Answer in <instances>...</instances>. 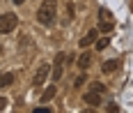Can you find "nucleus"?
Here are the masks:
<instances>
[{
  "label": "nucleus",
  "mask_w": 133,
  "mask_h": 113,
  "mask_svg": "<svg viewBox=\"0 0 133 113\" xmlns=\"http://www.w3.org/2000/svg\"><path fill=\"white\" fill-rule=\"evenodd\" d=\"M55 14H57V2L55 0H44L37 9V21L44 23V26H51L55 21Z\"/></svg>",
  "instance_id": "nucleus-1"
},
{
  "label": "nucleus",
  "mask_w": 133,
  "mask_h": 113,
  "mask_svg": "<svg viewBox=\"0 0 133 113\" xmlns=\"http://www.w3.org/2000/svg\"><path fill=\"white\" fill-rule=\"evenodd\" d=\"M16 23H18L16 14H12V12H5V14L0 16V35H7V32H12V30L16 28Z\"/></svg>",
  "instance_id": "nucleus-2"
},
{
  "label": "nucleus",
  "mask_w": 133,
  "mask_h": 113,
  "mask_svg": "<svg viewBox=\"0 0 133 113\" xmlns=\"http://www.w3.org/2000/svg\"><path fill=\"white\" fill-rule=\"evenodd\" d=\"M48 74H51V65H46V62H41L37 74H35V79H32V85H44V81L48 79Z\"/></svg>",
  "instance_id": "nucleus-3"
},
{
  "label": "nucleus",
  "mask_w": 133,
  "mask_h": 113,
  "mask_svg": "<svg viewBox=\"0 0 133 113\" xmlns=\"http://www.w3.org/2000/svg\"><path fill=\"white\" fill-rule=\"evenodd\" d=\"M96 32H99V30H96V28H92V30H87V32H85V35H83V37H80V42H78V46H80V49H87V46H90V44H94V42H96Z\"/></svg>",
  "instance_id": "nucleus-4"
},
{
  "label": "nucleus",
  "mask_w": 133,
  "mask_h": 113,
  "mask_svg": "<svg viewBox=\"0 0 133 113\" xmlns=\"http://www.w3.org/2000/svg\"><path fill=\"white\" fill-rule=\"evenodd\" d=\"M62 62H64V53H57V56H55V69H53V81H60V79H62V74H64V69H62Z\"/></svg>",
  "instance_id": "nucleus-5"
},
{
  "label": "nucleus",
  "mask_w": 133,
  "mask_h": 113,
  "mask_svg": "<svg viewBox=\"0 0 133 113\" xmlns=\"http://www.w3.org/2000/svg\"><path fill=\"white\" fill-rule=\"evenodd\" d=\"M101 92H96V90H92V92H87L85 95V104H92V106H99L101 104V97H99Z\"/></svg>",
  "instance_id": "nucleus-6"
},
{
  "label": "nucleus",
  "mask_w": 133,
  "mask_h": 113,
  "mask_svg": "<svg viewBox=\"0 0 133 113\" xmlns=\"http://www.w3.org/2000/svg\"><path fill=\"white\" fill-rule=\"evenodd\" d=\"M90 65H92V53H90V51L80 53V58H78V67H83V69H87Z\"/></svg>",
  "instance_id": "nucleus-7"
},
{
  "label": "nucleus",
  "mask_w": 133,
  "mask_h": 113,
  "mask_svg": "<svg viewBox=\"0 0 133 113\" xmlns=\"http://www.w3.org/2000/svg\"><path fill=\"white\" fill-rule=\"evenodd\" d=\"M55 92H57V88H55V85H48V88L44 90V95H41V104H48V102L55 97Z\"/></svg>",
  "instance_id": "nucleus-8"
},
{
  "label": "nucleus",
  "mask_w": 133,
  "mask_h": 113,
  "mask_svg": "<svg viewBox=\"0 0 133 113\" xmlns=\"http://www.w3.org/2000/svg\"><path fill=\"white\" fill-rule=\"evenodd\" d=\"M99 21H101V23H115V21H112V14L108 12L106 7H101V9H99Z\"/></svg>",
  "instance_id": "nucleus-9"
},
{
  "label": "nucleus",
  "mask_w": 133,
  "mask_h": 113,
  "mask_svg": "<svg viewBox=\"0 0 133 113\" xmlns=\"http://www.w3.org/2000/svg\"><path fill=\"white\" fill-rule=\"evenodd\" d=\"M14 83V74H0V88H7Z\"/></svg>",
  "instance_id": "nucleus-10"
},
{
  "label": "nucleus",
  "mask_w": 133,
  "mask_h": 113,
  "mask_svg": "<svg viewBox=\"0 0 133 113\" xmlns=\"http://www.w3.org/2000/svg\"><path fill=\"white\" fill-rule=\"evenodd\" d=\"M117 67H119V62H117V60H108V62H103V72H106V74H112Z\"/></svg>",
  "instance_id": "nucleus-11"
},
{
  "label": "nucleus",
  "mask_w": 133,
  "mask_h": 113,
  "mask_svg": "<svg viewBox=\"0 0 133 113\" xmlns=\"http://www.w3.org/2000/svg\"><path fill=\"white\" fill-rule=\"evenodd\" d=\"M94 44H96V51H103L108 44H110V39H108V37H101V39H96Z\"/></svg>",
  "instance_id": "nucleus-12"
},
{
  "label": "nucleus",
  "mask_w": 133,
  "mask_h": 113,
  "mask_svg": "<svg viewBox=\"0 0 133 113\" xmlns=\"http://www.w3.org/2000/svg\"><path fill=\"white\" fill-rule=\"evenodd\" d=\"M74 19V5H66V14H64V23H69Z\"/></svg>",
  "instance_id": "nucleus-13"
},
{
  "label": "nucleus",
  "mask_w": 133,
  "mask_h": 113,
  "mask_svg": "<svg viewBox=\"0 0 133 113\" xmlns=\"http://www.w3.org/2000/svg\"><path fill=\"white\" fill-rule=\"evenodd\" d=\"M99 30H101V32H112V30H115V23H101Z\"/></svg>",
  "instance_id": "nucleus-14"
},
{
  "label": "nucleus",
  "mask_w": 133,
  "mask_h": 113,
  "mask_svg": "<svg viewBox=\"0 0 133 113\" xmlns=\"http://www.w3.org/2000/svg\"><path fill=\"white\" fill-rule=\"evenodd\" d=\"M92 90H96V92H103V90H106V85H103V83H96V81H94V83H92Z\"/></svg>",
  "instance_id": "nucleus-15"
},
{
  "label": "nucleus",
  "mask_w": 133,
  "mask_h": 113,
  "mask_svg": "<svg viewBox=\"0 0 133 113\" xmlns=\"http://www.w3.org/2000/svg\"><path fill=\"white\" fill-rule=\"evenodd\" d=\"M35 113H51L48 106H39V109H35Z\"/></svg>",
  "instance_id": "nucleus-16"
},
{
  "label": "nucleus",
  "mask_w": 133,
  "mask_h": 113,
  "mask_svg": "<svg viewBox=\"0 0 133 113\" xmlns=\"http://www.w3.org/2000/svg\"><path fill=\"white\" fill-rule=\"evenodd\" d=\"M5 106H7V99L0 97V111H5Z\"/></svg>",
  "instance_id": "nucleus-17"
},
{
  "label": "nucleus",
  "mask_w": 133,
  "mask_h": 113,
  "mask_svg": "<svg viewBox=\"0 0 133 113\" xmlns=\"http://www.w3.org/2000/svg\"><path fill=\"white\" fill-rule=\"evenodd\" d=\"M23 2H25V0H14V5H23Z\"/></svg>",
  "instance_id": "nucleus-18"
},
{
  "label": "nucleus",
  "mask_w": 133,
  "mask_h": 113,
  "mask_svg": "<svg viewBox=\"0 0 133 113\" xmlns=\"http://www.w3.org/2000/svg\"><path fill=\"white\" fill-rule=\"evenodd\" d=\"M0 51H2V46H0Z\"/></svg>",
  "instance_id": "nucleus-19"
}]
</instances>
